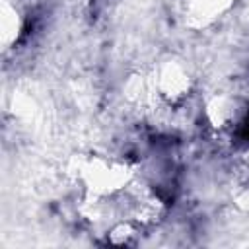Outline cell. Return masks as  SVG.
<instances>
[{"label": "cell", "instance_id": "cell-1", "mask_svg": "<svg viewBox=\"0 0 249 249\" xmlns=\"http://www.w3.org/2000/svg\"><path fill=\"white\" fill-rule=\"evenodd\" d=\"M142 88L148 91V99H154L158 105L169 111H179L193 97L196 78L185 58L167 54L152 66L142 82Z\"/></svg>", "mask_w": 249, "mask_h": 249}, {"label": "cell", "instance_id": "cell-2", "mask_svg": "<svg viewBox=\"0 0 249 249\" xmlns=\"http://www.w3.org/2000/svg\"><path fill=\"white\" fill-rule=\"evenodd\" d=\"M204 117L214 130L237 134L249 123V89L233 84L212 91L204 103Z\"/></svg>", "mask_w": 249, "mask_h": 249}, {"label": "cell", "instance_id": "cell-3", "mask_svg": "<svg viewBox=\"0 0 249 249\" xmlns=\"http://www.w3.org/2000/svg\"><path fill=\"white\" fill-rule=\"evenodd\" d=\"M237 0H185L189 14L196 21H212L226 14Z\"/></svg>", "mask_w": 249, "mask_h": 249}, {"label": "cell", "instance_id": "cell-4", "mask_svg": "<svg viewBox=\"0 0 249 249\" xmlns=\"http://www.w3.org/2000/svg\"><path fill=\"white\" fill-rule=\"evenodd\" d=\"M243 187L249 193V150H247V154L243 158Z\"/></svg>", "mask_w": 249, "mask_h": 249}]
</instances>
